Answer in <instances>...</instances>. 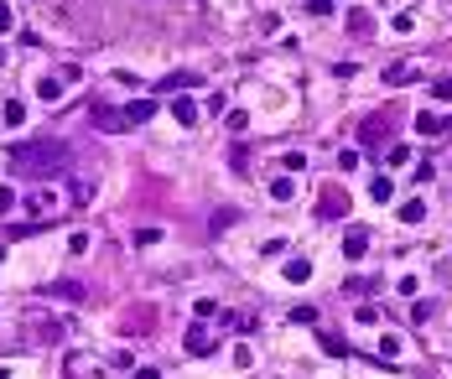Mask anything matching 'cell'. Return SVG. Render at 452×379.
<instances>
[{"label": "cell", "instance_id": "1", "mask_svg": "<svg viewBox=\"0 0 452 379\" xmlns=\"http://www.w3.org/2000/svg\"><path fill=\"white\" fill-rule=\"evenodd\" d=\"M11 166L21 177H52L68 166V146L52 141V135H36V141H16L11 146Z\"/></svg>", "mask_w": 452, "mask_h": 379}, {"label": "cell", "instance_id": "2", "mask_svg": "<svg viewBox=\"0 0 452 379\" xmlns=\"http://www.w3.org/2000/svg\"><path fill=\"white\" fill-rule=\"evenodd\" d=\"M390 130H395V109H380V115L359 119V146H369V151H380V146L390 141Z\"/></svg>", "mask_w": 452, "mask_h": 379}, {"label": "cell", "instance_id": "3", "mask_svg": "<svg viewBox=\"0 0 452 379\" xmlns=\"http://www.w3.org/2000/svg\"><path fill=\"white\" fill-rule=\"evenodd\" d=\"M348 208H354V198H348L343 187H322V198H317V218H322V224L348 218Z\"/></svg>", "mask_w": 452, "mask_h": 379}, {"label": "cell", "instance_id": "4", "mask_svg": "<svg viewBox=\"0 0 452 379\" xmlns=\"http://www.w3.org/2000/svg\"><path fill=\"white\" fill-rule=\"evenodd\" d=\"M198 83H203V68H177V73H167V78L156 83V94H188Z\"/></svg>", "mask_w": 452, "mask_h": 379}, {"label": "cell", "instance_id": "5", "mask_svg": "<svg viewBox=\"0 0 452 379\" xmlns=\"http://www.w3.org/2000/svg\"><path fill=\"white\" fill-rule=\"evenodd\" d=\"M182 348H188L192 358H203V354H214V338H208V332H203V322H192L188 332H182Z\"/></svg>", "mask_w": 452, "mask_h": 379}, {"label": "cell", "instance_id": "6", "mask_svg": "<svg viewBox=\"0 0 452 379\" xmlns=\"http://www.w3.org/2000/svg\"><path fill=\"white\" fill-rule=\"evenodd\" d=\"M343 255H348V260H364V255H369V229H348V234H343Z\"/></svg>", "mask_w": 452, "mask_h": 379}, {"label": "cell", "instance_id": "7", "mask_svg": "<svg viewBox=\"0 0 452 379\" xmlns=\"http://www.w3.org/2000/svg\"><path fill=\"white\" fill-rule=\"evenodd\" d=\"M421 78V68H411V62H390V68H385V83H390V89H405V83H416Z\"/></svg>", "mask_w": 452, "mask_h": 379}, {"label": "cell", "instance_id": "8", "mask_svg": "<svg viewBox=\"0 0 452 379\" xmlns=\"http://www.w3.org/2000/svg\"><path fill=\"white\" fill-rule=\"evenodd\" d=\"M452 125V115H431V109H421L416 115V135H442Z\"/></svg>", "mask_w": 452, "mask_h": 379}, {"label": "cell", "instance_id": "9", "mask_svg": "<svg viewBox=\"0 0 452 379\" xmlns=\"http://www.w3.org/2000/svg\"><path fill=\"white\" fill-rule=\"evenodd\" d=\"M94 130H131V115H115V109H94Z\"/></svg>", "mask_w": 452, "mask_h": 379}, {"label": "cell", "instance_id": "10", "mask_svg": "<svg viewBox=\"0 0 452 379\" xmlns=\"http://www.w3.org/2000/svg\"><path fill=\"white\" fill-rule=\"evenodd\" d=\"M395 214H400V224L411 229V224H421V218H427V203H421V198H405L400 208H395Z\"/></svg>", "mask_w": 452, "mask_h": 379}, {"label": "cell", "instance_id": "11", "mask_svg": "<svg viewBox=\"0 0 452 379\" xmlns=\"http://www.w3.org/2000/svg\"><path fill=\"white\" fill-rule=\"evenodd\" d=\"M172 119H177V125H198V104H192L188 94H182V99H172Z\"/></svg>", "mask_w": 452, "mask_h": 379}, {"label": "cell", "instance_id": "12", "mask_svg": "<svg viewBox=\"0 0 452 379\" xmlns=\"http://www.w3.org/2000/svg\"><path fill=\"white\" fill-rule=\"evenodd\" d=\"M47 297H58V301H84V286H78V281H58V286H47Z\"/></svg>", "mask_w": 452, "mask_h": 379}, {"label": "cell", "instance_id": "13", "mask_svg": "<svg viewBox=\"0 0 452 379\" xmlns=\"http://www.w3.org/2000/svg\"><path fill=\"white\" fill-rule=\"evenodd\" d=\"M125 115H131V125H146L156 115V99H135V104H125Z\"/></svg>", "mask_w": 452, "mask_h": 379}, {"label": "cell", "instance_id": "14", "mask_svg": "<svg viewBox=\"0 0 452 379\" xmlns=\"http://www.w3.org/2000/svg\"><path fill=\"white\" fill-rule=\"evenodd\" d=\"M281 275H286L291 286H307V281H312V265H307V260H286V271H281Z\"/></svg>", "mask_w": 452, "mask_h": 379}, {"label": "cell", "instance_id": "15", "mask_svg": "<svg viewBox=\"0 0 452 379\" xmlns=\"http://www.w3.org/2000/svg\"><path fill=\"white\" fill-rule=\"evenodd\" d=\"M322 354H328V358H348V343H343V332H322Z\"/></svg>", "mask_w": 452, "mask_h": 379}, {"label": "cell", "instance_id": "16", "mask_svg": "<svg viewBox=\"0 0 452 379\" xmlns=\"http://www.w3.org/2000/svg\"><path fill=\"white\" fill-rule=\"evenodd\" d=\"M0 119H5V125H26V104L21 99H5V104H0Z\"/></svg>", "mask_w": 452, "mask_h": 379}, {"label": "cell", "instance_id": "17", "mask_svg": "<svg viewBox=\"0 0 452 379\" xmlns=\"http://www.w3.org/2000/svg\"><path fill=\"white\" fill-rule=\"evenodd\" d=\"M234 224H239V214H234V208H218V214L208 218V234H224V229H234Z\"/></svg>", "mask_w": 452, "mask_h": 379}, {"label": "cell", "instance_id": "18", "mask_svg": "<svg viewBox=\"0 0 452 379\" xmlns=\"http://www.w3.org/2000/svg\"><path fill=\"white\" fill-rule=\"evenodd\" d=\"M395 354H400V338H395V332H385V338H380V364L395 369Z\"/></svg>", "mask_w": 452, "mask_h": 379}, {"label": "cell", "instance_id": "19", "mask_svg": "<svg viewBox=\"0 0 452 379\" xmlns=\"http://www.w3.org/2000/svg\"><path fill=\"white\" fill-rule=\"evenodd\" d=\"M348 32H354V36H369V32H374L369 11H348Z\"/></svg>", "mask_w": 452, "mask_h": 379}, {"label": "cell", "instance_id": "20", "mask_svg": "<svg viewBox=\"0 0 452 379\" xmlns=\"http://www.w3.org/2000/svg\"><path fill=\"white\" fill-rule=\"evenodd\" d=\"M63 89H68L63 78H36V94L42 99H63Z\"/></svg>", "mask_w": 452, "mask_h": 379}, {"label": "cell", "instance_id": "21", "mask_svg": "<svg viewBox=\"0 0 452 379\" xmlns=\"http://www.w3.org/2000/svg\"><path fill=\"white\" fill-rule=\"evenodd\" d=\"M369 198H374V203H390V198H395L390 177H374V182H369Z\"/></svg>", "mask_w": 452, "mask_h": 379}, {"label": "cell", "instance_id": "22", "mask_svg": "<svg viewBox=\"0 0 452 379\" xmlns=\"http://www.w3.org/2000/svg\"><path fill=\"white\" fill-rule=\"evenodd\" d=\"M291 192H297V187H291V177H275L271 182V198L275 203H291Z\"/></svg>", "mask_w": 452, "mask_h": 379}, {"label": "cell", "instance_id": "23", "mask_svg": "<svg viewBox=\"0 0 452 379\" xmlns=\"http://www.w3.org/2000/svg\"><path fill=\"white\" fill-rule=\"evenodd\" d=\"M385 161H390V166H405V161H411V151H405V146H385Z\"/></svg>", "mask_w": 452, "mask_h": 379}, {"label": "cell", "instance_id": "24", "mask_svg": "<svg viewBox=\"0 0 452 379\" xmlns=\"http://www.w3.org/2000/svg\"><path fill=\"white\" fill-rule=\"evenodd\" d=\"M286 317H291V322H302V328H312V322H317V312H312V307H291Z\"/></svg>", "mask_w": 452, "mask_h": 379}, {"label": "cell", "instance_id": "25", "mask_svg": "<svg viewBox=\"0 0 452 379\" xmlns=\"http://www.w3.org/2000/svg\"><path fill=\"white\" fill-rule=\"evenodd\" d=\"M229 328H234V332H255V317H250V312H234V317H229Z\"/></svg>", "mask_w": 452, "mask_h": 379}, {"label": "cell", "instance_id": "26", "mask_svg": "<svg viewBox=\"0 0 452 379\" xmlns=\"http://www.w3.org/2000/svg\"><path fill=\"white\" fill-rule=\"evenodd\" d=\"M156 239H161V229H135V244H141V249H151Z\"/></svg>", "mask_w": 452, "mask_h": 379}, {"label": "cell", "instance_id": "27", "mask_svg": "<svg viewBox=\"0 0 452 379\" xmlns=\"http://www.w3.org/2000/svg\"><path fill=\"white\" fill-rule=\"evenodd\" d=\"M307 16H333V0H307Z\"/></svg>", "mask_w": 452, "mask_h": 379}, {"label": "cell", "instance_id": "28", "mask_svg": "<svg viewBox=\"0 0 452 379\" xmlns=\"http://www.w3.org/2000/svg\"><path fill=\"white\" fill-rule=\"evenodd\" d=\"M68 249H73V255H84V249H89V234H84V229H78V234H68Z\"/></svg>", "mask_w": 452, "mask_h": 379}, {"label": "cell", "instance_id": "29", "mask_svg": "<svg viewBox=\"0 0 452 379\" xmlns=\"http://www.w3.org/2000/svg\"><path fill=\"white\" fill-rule=\"evenodd\" d=\"M11 208H16V192L5 187V182H0V214H11Z\"/></svg>", "mask_w": 452, "mask_h": 379}, {"label": "cell", "instance_id": "30", "mask_svg": "<svg viewBox=\"0 0 452 379\" xmlns=\"http://www.w3.org/2000/svg\"><path fill=\"white\" fill-rule=\"evenodd\" d=\"M431 94H437V99H452V78H437V83H431Z\"/></svg>", "mask_w": 452, "mask_h": 379}, {"label": "cell", "instance_id": "31", "mask_svg": "<svg viewBox=\"0 0 452 379\" xmlns=\"http://www.w3.org/2000/svg\"><path fill=\"white\" fill-rule=\"evenodd\" d=\"M0 32H11V5L0 0Z\"/></svg>", "mask_w": 452, "mask_h": 379}, {"label": "cell", "instance_id": "32", "mask_svg": "<svg viewBox=\"0 0 452 379\" xmlns=\"http://www.w3.org/2000/svg\"><path fill=\"white\" fill-rule=\"evenodd\" d=\"M135 379H161V369H141V374H135Z\"/></svg>", "mask_w": 452, "mask_h": 379}, {"label": "cell", "instance_id": "33", "mask_svg": "<svg viewBox=\"0 0 452 379\" xmlns=\"http://www.w3.org/2000/svg\"><path fill=\"white\" fill-rule=\"evenodd\" d=\"M0 379H5V374H0Z\"/></svg>", "mask_w": 452, "mask_h": 379}]
</instances>
